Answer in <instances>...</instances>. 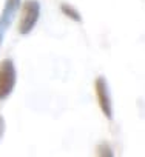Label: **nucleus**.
I'll return each instance as SVG.
<instances>
[{"instance_id": "1", "label": "nucleus", "mask_w": 145, "mask_h": 157, "mask_svg": "<svg viewBox=\"0 0 145 157\" xmlns=\"http://www.w3.org/2000/svg\"><path fill=\"white\" fill-rule=\"evenodd\" d=\"M17 83V69L11 59L0 62V100H6Z\"/></svg>"}, {"instance_id": "2", "label": "nucleus", "mask_w": 145, "mask_h": 157, "mask_svg": "<svg viewBox=\"0 0 145 157\" xmlns=\"http://www.w3.org/2000/svg\"><path fill=\"white\" fill-rule=\"evenodd\" d=\"M39 17H40V3L37 0H26V2H23L22 16L19 22V33L22 36H28L37 25Z\"/></svg>"}, {"instance_id": "3", "label": "nucleus", "mask_w": 145, "mask_h": 157, "mask_svg": "<svg viewBox=\"0 0 145 157\" xmlns=\"http://www.w3.org/2000/svg\"><path fill=\"white\" fill-rule=\"evenodd\" d=\"M94 90H96V96H97V102L99 106L104 113V116L108 120H113V103H111V93H110V86L108 82L104 75H99L94 80Z\"/></svg>"}, {"instance_id": "4", "label": "nucleus", "mask_w": 145, "mask_h": 157, "mask_svg": "<svg viewBox=\"0 0 145 157\" xmlns=\"http://www.w3.org/2000/svg\"><path fill=\"white\" fill-rule=\"evenodd\" d=\"M19 8H20V0H5L3 11L0 14V46L3 43L5 34H6L8 28L11 26L14 16H16Z\"/></svg>"}, {"instance_id": "5", "label": "nucleus", "mask_w": 145, "mask_h": 157, "mask_svg": "<svg viewBox=\"0 0 145 157\" xmlns=\"http://www.w3.org/2000/svg\"><path fill=\"white\" fill-rule=\"evenodd\" d=\"M60 11H62L68 19H71L72 22H77V23L82 22L80 13H79L74 6H72V5H69V3H60Z\"/></svg>"}, {"instance_id": "6", "label": "nucleus", "mask_w": 145, "mask_h": 157, "mask_svg": "<svg viewBox=\"0 0 145 157\" xmlns=\"http://www.w3.org/2000/svg\"><path fill=\"white\" fill-rule=\"evenodd\" d=\"M97 157H116L113 148L108 143H100L97 146Z\"/></svg>"}, {"instance_id": "7", "label": "nucleus", "mask_w": 145, "mask_h": 157, "mask_svg": "<svg viewBox=\"0 0 145 157\" xmlns=\"http://www.w3.org/2000/svg\"><path fill=\"white\" fill-rule=\"evenodd\" d=\"M5 129H6V125H5V119L0 116V140H2L3 134H5Z\"/></svg>"}]
</instances>
